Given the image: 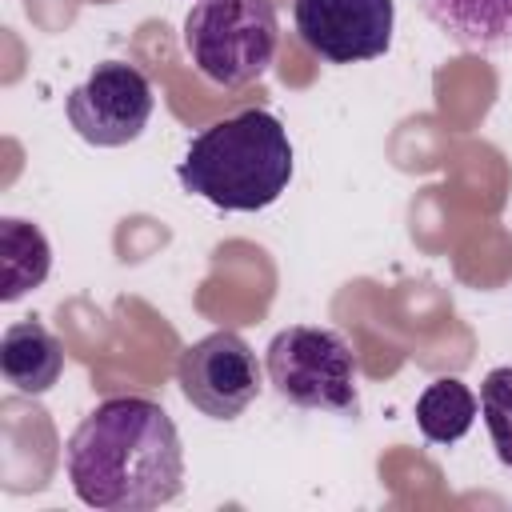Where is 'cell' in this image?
Instances as JSON below:
<instances>
[{
    "mask_svg": "<svg viewBox=\"0 0 512 512\" xmlns=\"http://www.w3.org/2000/svg\"><path fill=\"white\" fill-rule=\"evenodd\" d=\"M296 36L328 64L376 60L392 48V0H296Z\"/></svg>",
    "mask_w": 512,
    "mask_h": 512,
    "instance_id": "obj_7",
    "label": "cell"
},
{
    "mask_svg": "<svg viewBox=\"0 0 512 512\" xmlns=\"http://www.w3.org/2000/svg\"><path fill=\"white\" fill-rule=\"evenodd\" d=\"M280 48L272 0H196L184 16V52L216 88L260 80Z\"/></svg>",
    "mask_w": 512,
    "mask_h": 512,
    "instance_id": "obj_3",
    "label": "cell"
},
{
    "mask_svg": "<svg viewBox=\"0 0 512 512\" xmlns=\"http://www.w3.org/2000/svg\"><path fill=\"white\" fill-rule=\"evenodd\" d=\"M264 372L280 400L292 408L332 412V416H356L360 392H356V356L348 340L332 328L316 324H292L272 336L264 352Z\"/></svg>",
    "mask_w": 512,
    "mask_h": 512,
    "instance_id": "obj_4",
    "label": "cell"
},
{
    "mask_svg": "<svg viewBox=\"0 0 512 512\" xmlns=\"http://www.w3.org/2000/svg\"><path fill=\"white\" fill-rule=\"evenodd\" d=\"M0 372L24 396H44L64 372V348L40 320H16L0 336Z\"/></svg>",
    "mask_w": 512,
    "mask_h": 512,
    "instance_id": "obj_9",
    "label": "cell"
},
{
    "mask_svg": "<svg viewBox=\"0 0 512 512\" xmlns=\"http://www.w3.org/2000/svg\"><path fill=\"white\" fill-rule=\"evenodd\" d=\"M72 492L96 512H148L184 492V448L172 416L148 396L100 400L64 444Z\"/></svg>",
    "mask_w": 512,
    "mask_h": 512,
    "instance_id": "obj_1",
    "label": "cell"
},
{
    "mask_svg": "<svg viewBox=\"0 0 512 512\" xmlns=\"http://www.w3.org/2000/svg\"><path fill=\"white\" fill-rule=\"evenodd\" d=\"M420 12L468 52H512V0H416Z\"/></svg>",
    "mask_w": 512,
    "mask_h": 512,
    "instance_id": "obj_8",
    "label": "cell"
},
{
    "mask_svg": "<svg viewBox=\"0 0 512 512\" xmlns=\"http://www.w3.org/2000/svg\"><path fill=\"white\" fill-rule=\"evenodd\" d=\"M176 180L224 212H260L276 204L292 180L288 128L264 108L224 116L188 140Z\"/></svg>",
    "mask_w": 512,
    "mask_h": 512,
    "instance_id": "obj_2",
    "label": "cell"
},
{
    "mask_svg": "<svg viewBox=\"0 0 512 512\" xmlns=\"http://www.w3.org/2000/svg\"><path fill=\"white\" fill-rule=\"evenodd\" d=\"M260 360L240 332H208L176 360V384L184 400L208 420H236L260 396Z\"/></svg>",
    "mask_w": 512,
    "mask_h": 512,
    "instance_id": "obj_5",
    "label": "cell"
},
{
    "mask_svg": "<svg viewBox=\"0 0 512 512\" xmlns=\"http://www.w3.org/2000/svg\"><path fill=\"white\" fill-rule=\"evenodd\" d=\"M480 416L488 424L496 460L504 468H512V364L492 368L480 380Z\"/></svg>",
    "mask_w": 512,
    "mask_h": 512,
    "instance_id": "obj_12",
    "label": "cell"
},
{
    "mask_svg": "<svg viewBox=\"0 0 512 512\" xmlns=\"http://www.w3.org/2000/svg\"><path fill=\"white\" fill-rule=\"evenodd\" d=\"M48 268H52L48 236L20 216H4L0 220V300L12 304L24 292L40 288L48 280Z\"/></svg>",
    "mask_w": 512,
    "mask_h": 512,
    "instance_id": "obj_10",
    "label": "cell"
},
{
    "mask_svg": "<svg viewBox=\"0 0 512 512\" xmlns=\"http://www.w3.org/2000/svg\"><path fill=\"white\" fill-rule=\"evenodd\" d=\"M152 104V84L136 64L104 60L80 88L68 92L64 112L80 140L96 148H124L148 128Z\"/></svg>",
    "mask_w": 512,
    "mask_h": 512,
    "instance_id": "obj_6",
    "label": "cell"
},
{
    "mask_svg": "<svg viewBox=\"0 0 512 512\" xmlns=\"http://www.w3.org/2000/svg\"><path fill=\"white\" fill-rule=\"evenodd\" d=\"M476 424V396L464 380L440 376L416 400V428L428 444H456Z\"/></svg>",
    "mask_w": 512,
    "mask_h": 512,
    "instance_id": "obj_11",
    "label": "cell"
}]
</instances>
